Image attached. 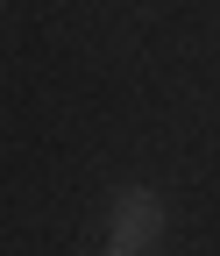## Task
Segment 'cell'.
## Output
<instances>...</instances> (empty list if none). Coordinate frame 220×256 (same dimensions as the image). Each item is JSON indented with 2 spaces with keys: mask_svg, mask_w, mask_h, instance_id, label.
Listing matches in <instances>:
<instances>
[{
  "mask_svg": "<svg viewBox=\"0 0 220 256\" xmlns=\"http://www.w3.org/2000/svg\"><path fill=\"white\" fill-rule=\"evenodd\" d=\"M164 192H149V185H121L114 192V206H107V235H114V249H149V242H164Z\"/></svg>",
  "mask_w": 220,
  "mask_h": 256,
  "instance_id": "1",
  "label": "cell"
},
{
  "mask_svg": "<svg viewBox=\"0 0 220 256\" xmlns=\"http://www.w3.org/2000/svg\"><path fill=\"white\" fill-rule=\"evenodd\" d=\"M114 256H135V249H114Z\"/></svg>",
  "mask_w": 220,
  "mask_h": 256,
  "instance_id": "2",
  "label": "cell"
}]
</instances>
